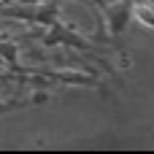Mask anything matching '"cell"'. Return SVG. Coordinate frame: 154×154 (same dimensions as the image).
<instances>
[{"label":"cell","mask_w":154,"mask_h":154,"mask_svg":"<svg viewBox=\"0 0 154 154\" xmlns=\"http://www.w3.org/2000/svg\"><path fill=\"white\" fill-rule=\"evenodd\" d=\"M135 16H138L141 24L152 27V5H149V3H138V5H135Z\"/></svg>","instance_id":"1"},{"label":"cell","mask_w":154,"mask_h":154,"mask_svg":"<svg viewBox=\"0 0 154 154\" xmlns=\"http://www.w3.org/2000/svg\"><path fill=\"white\" fill-rule=\"evenodd\" d=\"M116 65H119V68H130V65H133V57H130V54H119V57H116Z\"/></svg>","instance_id":"2"}]
</instances>
